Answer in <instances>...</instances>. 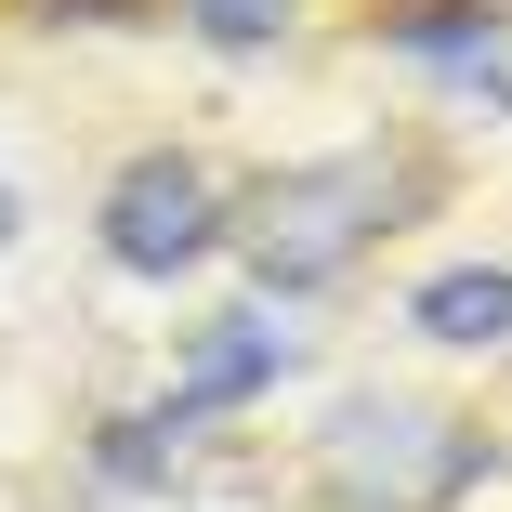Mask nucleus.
Here are the masks:
<instances>
[{
    "label": "nucleus",
    "instance_id": "423d86ee",
    "mask_svg": "<svg viewBox=\"0 0 512 512\" xmlns=\"http://www.w3.org/2000/svg\"><path fill=\"white\" fill-rule=\"evenodd\" d=\"M499 0H421V14H394V53H421V66H460V79H486L499 66Z\"/></svg>",
    "mask_w": 512,
    "mask_h": 512
},
{
    "label": "nucleus",
    "instance_id": "39448f33",
    "mask_svg": "<svg viewBox=\"0 0 512 512\" xmlns=\"http://www.w3.org/2000/svg\"><path fill=\"white\" fill-rule=\"evenodd\" d=\"M407 329L447 342V355H499V342H512V263H447V276H421Z\"/></svg>",
    "mask_w": 512,
    "mask_h": 512
},
{
    "label": "nucleus",
    "instance_id": "f03ea898",
    "mask_svg": "<svg viewBox=\"0 0 512 512\" xmlns=\"http://www.w3.org/2000/svg\"><path fill=\"white\" fill-rule=\"evenodd\" d=\"M473 473H486V434L421 394H342L316 434V486L342 512H447Z\"/></svg>",
    "mask_w": 512,
    "mask_h": 512
},
{
    "label": "nucleus",
    "instance_id": "7ed1b4c3",
    "mask_svg": "<svg viewBox=\"0 0 512 512\" xmlns=\"http://www.w3.org/2000/svg\"><path fill=\"white\" fill-rule=\"evenodd\" d=\"M224 224H237V184H224L211 158H184V145H145V158H119L106 211H92L106 263H119V276H145V289L197 276V263L224 250Z\"/></svg>",
    "mask_w": 512,
    "mask_h": 512
},
{
    "label": "nucleus",
    "instance_id": "0eeeda50",
    "mask_svg": "<svg viewBox=\"0 0 512 512\" xmlns=\"http://www.w3.org/2000/svg\"><path fill=\"white\" fill-rule=\"evenodd\" d=\"M171 14H184L197 40H211V53H276L302 0H171Z\"/></svg>",
    "mask_w": 512,
    "mask_h": 512
},
{
    "label": "nucleus",
    "instance_id": "f257e3e1",
    "mask_svg": "<svg viewBox=\"0 0 512 512\" xmlns=\"http://www.w3.org/2000/svg\"><path fill=\"white\" fill-rule=\"evenodd\" d=\"M434 197V158L421 145H342V158H289V171H263V184H237V224H224V250L276 289V302H302V289H329V276H355L407 211Z\"/></svg>",
    "mask_w": 512,
    "mask_h": 512
},
{
    "label": "nucleus",
    "instance_id": "6e6552de",
    "mask_svg": "<svg viewBox=\"0 0 512 512\" xmlns=\"http://www.w3.org/2000/svg\"><path fill=\"white\" fill-rule=\"evenodd\" d=\"M14 224H27V197H14V184H0V250H14Z\"/></svg>",
    "mask_w": 512,
    "mask_h": 512
},
{
    "label": "nucleus",
    "instance_id": "20e7f679",
    "mask_svg": "<svg viewBox=\"0 0 512 512\" xmlns=\"http://www.w3.org/2000/svg\"><path fill=\"white\" fill-rule=\"evenodd\" d=\"M276 381H289V329L263 316V302H224V316H197V342H184V368H171V394L145 407V421L184 447L197 421H224V407H250Z\"/></svg>",
    "mask_w": 512,
    "mask_h": 512
}]
</instances>
